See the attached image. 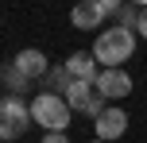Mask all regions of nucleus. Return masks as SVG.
<instances>
[{"label": "nucleus", "mask_w": 147, "mask_h": 143, "mask_svg": "<svg viewBox=\"0 0 147 143\" xmlns=\"http://www.w3.org/2000/svg\"><path fill=\"white\" fill-rule=\"evenodd\" d=\"M132 50H136V31H124L116 23L109 31H101L97 43H93V58H97L101 70H120V62L132 58Z\"/></svg>", "instance_id": "1"}, {"label": "nucleus", "mask_w": 147, "mask_h": 143, "mask_svg": "<svg viewBox=\"0 0 147 143\" xmlns=\"http://www.w3.org/2000/svg\"><path fill=\"white\" fill-rule=\"evenodd\" d=\"M70 116H74V108L58 93H35V97H31V120H35L47 136H51V132H66Z\"/></svg>", "instance_id": "2"}, {"label": "nucleus", "mask_w": 147, "mask_h": 143, "mask_svg": "<svg viewBox=\"0 0 147 143\" xmlns=\"http://www.w3.org/2000/svg\"><path fill=\"white\" fill-rule=\"evenodd\" d=\"M31 124H35L31 120V105L23 97H12V93H8V97L0 101V139H8V143L20 139Z\"/></svg>", "instance_id": "3"}, {"label": "nucleus", "mask_w": 147, "mask_h": 143, "mask_svg": "<svg viewBox=\"0 0 147 143\" xmlns=\"http://www.w3.org/2000/svg\"><path fill=\"white\" fill-rule=\"evenodd\" d=\"M97 93H101L109 105L124 101L128 93H132V74H128L124 66H120V70H101V77H97Z\"/></svg>", "instance_id": "4"}, {"label": "nucleus", "mask_w": 147, "mask_h": 143, "mask_svg": "<svg viewBox=\"0 0 147 143\" xmlns=\"http://www.w3.org/2000/svg\"><path fill=\"white\" fill-rule=\"evenodd\" d=\"M12 62H16V70H20L27 81H35V77H47V74H51V62H47V54H43V50H35V46L20 50Z\"/></svg>", "instance_id": "5"}, {"label": "nucleus", "mask_w": 147, "mask_h": 143, "mask_svg": "<svg viewBox=\"0 0 147 143\" xmlns=\"http://www.w3.org/2000/svg\"><path fill=\"white\" fill-rule=\"evenodd\" d=\"M93 128H97V139L112 143V139H120V136H124V132H128V112H124V108H120V105H112L109 112H105L101 120L93 124Z\"/></svg>", "instance_id": "6"}, {"label": "nucleus", "mask_w": 147, "mask_h": 143, "mask_svg": "<svg viewBox=\"0 0 147 143\" xmlns=\"http://www.w3.org/2000/svg\"><path fill=\"white\" fill-rule=\"evenodd\" d=\"M66 70H70L74 81H89V85H97V77H101V66H97L93 50H78V54H70V58H66Z\"/></svg>", "instance_id": "7"}, {"label": "nucleus", "mask_w": 147, "mask_h": 143, "mask_svg": "<svg viewBox=\"0 0 147 143\" xmlns=\"http://www.w3.org/2000/svg\"><path fill=\"white\" fill-rule=\"evenodd\" d=\"M101 19H105V8H101V0H85V4H78L70 12V23L78 31H97L101 27ZM97 35H101V31H97Z\"/></svg>", "instance_id": "8"}, {"label": "nucleus", "mask_w": 147, "mask_h": 143, "mask_svg": "<svg viewBox=\"0 0 147 143\" xmlns=\"http://www.w3.org/2000/svg\"><path fill=\"white\" fill-rule=\"evenodd\" d=\"M93 97H97V85H89V81H74L70 93H66V105L74 108V112H85Z\"/></svg>", "instance_id": "9"}, {"label": "nucleus", "mask_w": 147, "mask_h": 143, "mask_svg": "<svg viewBox=\"0 0 147 143\" xmlns=\"http://www.w3.org/2000/svg\"><path fill=\"white\" fill-rule=\"evenodd\" d=\"M70 85H74V77H70L66 62H62V66H51V74H47V93H58V97H66Z\"/></svg>", "instance_id": "10"}, {"label": "nucleus", "mask_w": 147, "mask_h": 143, "mask_svg": "<svg viewBox=\"0 0 147 143\" xmlns=\"http://www.w3.org/2000/svg\"><path fill=\"white\" fill-rule=\"evenodd\" d=\"M4 85H8V93H12V97L27 93V77L16 70V62H8V66H4Z\"/></svg>", "instance_id": "11"}, {"label": "nucleus", "mask_w": 147, "mask_h": 143, "mask_svg": "<svg viewBox=\"0 0 147 143\" xmlns=\"http://www.w3.org/2000/svg\"><path fill=\"white\" fill-rule=\"evenodd\" d=\"M140 12L143 8H136V4H124L116 12V27H124V31H136V23H140Z\"/></svg>", "instance_id": "12"}, {"label": "nucleus", "mask_w": 147, "mask_h": 143, "mask_svg": "<svg viewBox=\"0 0 147 143\" xmlns=\"http://www.w3.org/2000/svg\"><path fill=\"white\" fill-rule=\"evenodd\" d=\"M43 143H70L66 132H51V136H43Z\"/></svg>", "instance_id": "13"}, {"label": "nucleus", "mask_w": 147, "mask_h": 143, "mask_svg": "<svg viewBox=\"0 0 147 143\" xmlns=\"http://www.w3.org/2000/svg\"><path fill=\"white\" fill-rule=\"evenodd\" d=\"M136 35H143V39H147V4H143V12H140V23H136Z\"/></svg>", "instance_id": "14"}, {"label": "nucleus", "mask_w": 147, "mask_h": 143, "mask_svg": "<svg viewBox=\"0 0 147 143\" xmlns=\"http://www.w3.org/2000/svg\"><path fill=\"white\" fill-rule=\"evenodd\" d=\"M93 143H105V139H93Z\"/></svg>", "instance_id": "15"}]
</instances>
